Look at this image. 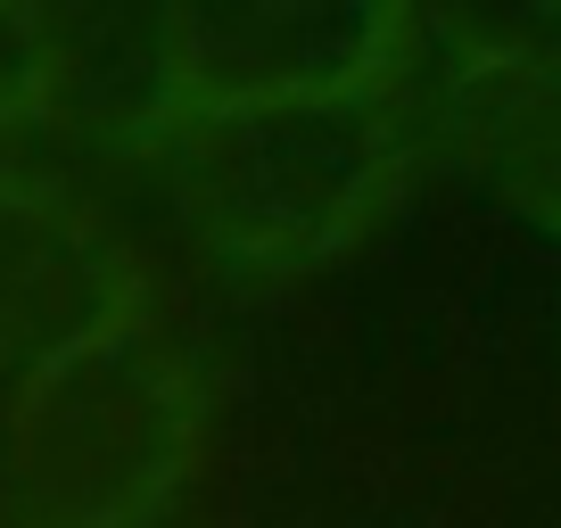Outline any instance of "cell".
<instances>
[{"label": "cell", "mask_w": 561, "mask_h": 528, "mask_svg": "<svg viewBox=\"0 0 561 528\" xmlns=\"http://www.w3.org/2000/svg\"><path fill=\"white\" fill-rule=\"evenodd\" d=\"M182 100H355L397 74L404 0H174Z\"/></svg>", "instance_id": "cell-3"}, {"label": "cell", "mask_w": 561, "mask_h": 528, "mask_svg": "<svg viewBox=\"0 0 561 528\" xmlns=\"http://www.w3.org/2000/svg\"><path fill=\"white\" fill-rule=\"evenodd\" d=\"M174 207L198 248L240 273H306L380 215L397 141L371 91L355 100L182 107L165 133Z\"/></svg>", "instance_id": "cell-1"}, {"label": "cell", "mask_w": 561, "mask_h": 528, "mask_svg": "<svg viewBox=\"0 0 561 528\" xmlns=\"http://www.w3.org/2000/svg\"><path fill=\"white\" fill-rule=\"evenodd\" d=\"M198 446V388L174 347L124 322L25 371L0 413V504L18 528H149Z\"/></svg>", "instance_id": "cell-2"}, {"label": "cell", "mask_w": 561, "mask_h": 528, "mask_svg": "<svg viewBox=\"0 0 561 528\" xmlns=\"http://www.w3.org/2000/svg\"><path fill=\"white\" fill-rule=\"evenodd\" d=\"M133 256L67 191L0 182V371H42L133 322Z\"/></svg>", "instance_id": "cell-5"}, {"label": "cell", "mask_w": 561, "mask_h": 528, "mask_svg": "<svg viewBox=\"0 0 561 528\" xmlns=\"http://www.w3.org/2000/svg\"><path fill=\"white\" fill-rule=\"evenodd\" d=\"M446 133L504 198L561 223V58L537 50L471 58L446 91Z\"/></svg>", "instance_id": "cell-6"}, {"label": "cell", "mask_w": 561, "mask_h": 528, "mask_svg": "<svg viewBox=\"0 0 561 528\" xmlns=\"http://www.w3.org/2000/svg\"><path fill=\"white\" fill-rule=\"evenodd\" d=\"M42 74V116L75 141L140 149L165 141L182 100V34L174 0H25Z\"/></svg>", "instance_id": "cell-4"}, {"label": "cell", "mask_w": 561, "mask_h": 528, "mask_svg": "<svg viewBox=\"0 0 561 528\" xmlns=\"http://www.w3.org/2000/svg\"><path fill=\"white\" fill-rule=\"evenodd\" d=\"M42 116V74H34V34H25V0H0V124Z\"/></svg>", "instance_id": "cell-7"}]
</instances>
